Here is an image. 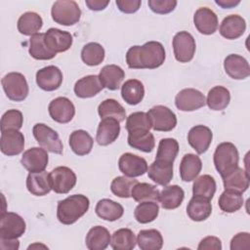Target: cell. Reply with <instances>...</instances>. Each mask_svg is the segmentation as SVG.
<instances>
[{
  "label": "cell",
  "instance_id": "obj_7",
  "mask_svg": "<svg viewBox=\"0 0 250 250\" xmlns=\"http://www.w3.org/2000/svg\"><path fill=\"white\" fill-rule=\"evenodd\" d=\"M147 115L151 122V128L154 131L169 132L177 125L176 114L167 106L155 105L148 110Z\"/></svg>",
  "mask_w": 250,
  "mask_h": 250
},
{
  "label": "cell",
  "instance_id": "obj_5",
  "mask_svg": "<svg viewBox=\"0 0 250 250\" xmlns=\"http://www.w3.org/2000/svg\"><path fill=\"white\" fill-rule=\"evenodd\" d=\"M1 84L3 90L11 101L21 102L26 99L28 95V84L23 76L20 72H10L6 74L2 80Z\"/></svg>",
  "mask_w": 250,
  "mask_h": 250
},
{
  "label": "cell",
  "instance_id": "obj_47",
  "mask_svg": "<svg viewBox=\"0 0 250 250\" xmlns=\"http://www.w3.org/2000/svg\"><path fill=\"white\" fill-rule=\"evenodd\" d=\"M178 152H179V144L175 139H172V138L161 139L158 144L155 159L173 163L177 157Z\"/></svg>",
  "mask_w": 250,
  "mask_h": 250
},
{
  "label": "cell",
  "instance_id": "obj_57",
  "mask_svg": "<svg viewBox=\"0 0 250 250\" xmlns=\"http://www.w3.org/2000/svg\"><path fill=\"white\" fill-rule=\"evenodd\" d=\"M215 2L223 9H230L237 6L240 3V0H216Z\"/></svg>",
  "mask_w": 250,
  "mask_h": 250
},
{
  "label": "cell",
  "instance_id": "obj_6",
  "mask_svg": "<svg viewBox=\"0 0 250 250\" xmlns=\"http://www.w3.org/2000/svg\"><path fill=\"white\" fill-rule=\"evenodd\" d=\"M32 133L41 147L52 153H62L63 146L59 134L55 130L43 123H37L33 126Z\"/></svg>",
  "mask_w": 250,
  "mask_h": 250
},
{
  "label": "cell",
  "instance_id": "obj_36",
  "mask_svg": "<svg viewBox=\"0 0 250 250\" xmlns=\"http://www.w3.org/2000/svg\"><path fill=\"white\" fill-rule=\"evenodd\" d=\"M42 18L34 12H26L22 14L18 21V30L20 33L27 36L36 34L42 27Z\"/></svg>",
  "mask_w": 250,
  "mask_h": 250
},
{
  "label": "cell",
  "instance_id": "obj_17",
  "mask_svg": "<svg viewBox=\"0 0 250 250\" xmlns=\"http://www.w3.org/2000/svg\"><path fill=\"white\" fill-rule=\"evenodd\" d=\"M212 139L213 134L211 129L204 125H196L192 127L188 134V144L199 154L207 151Z\"/></svg>",
  "mask_w": 250,
  "mask_h": 250
},
{
  "label": "cell",
  "instance_id": "obj_39",
  "mask_svg": "<svg viewBox=\"0 0 250 250\" xmlns=\"http://www.w3.org/2000/svg\"><path fill=\"white\" fill-rule=\"evenodd\" d=\"M136 236L130 229L115 230L110 238V246L114 250H132L136 246Z\"/></svg>",
  "mask_w": 250,
  "mask_h": 250
},
{
  "label": "cell",
  "instance_id": "obj_22",
  "mask_svg": "<svg viewBox=\"0 0 250 250\" xmlns=\"http://www.w3.org/2000/svg\"><path fill=\"white\" fill-rule=\"evenodd\" d=\"M246 29L245 20L239 15H229L226 17L220 25V34L229 40L237 39Z\"/></svg>",
  "mask_w": 250,
  "mask_h": 250
},
{
  "label": "cell",
  "instance_id": "obj_43",
  "mask_svg": "<svg viewBox=\"0 0 250 250\" xmlns=\"http://www.w3.org/2000/svg\"><path fill=\"white\" fill-rule=\"evenodd\" d=\"M45 33H36L29 40V54L35 60H51L56 54L51 52L44 41Z\"/></svg>",
  "mask_w": 250,
  "mask_h": 250
},
{
  "label": "cell",
  "instance_id": "obj_42",
  "mask_svg": "<svg viewBox=\"0 0 250 250\" xmlns=\"http://www.w3.org/2000/svg\"><path fill=\"white\" fill-rule=\"evenodd\" d=\"M219 207L226 213H233L239 210L243 205L242 193L231 189H225L218 200Z\"/></svg>",
  "mask_w": 250,
  "mask_h": 250
},
{
  "label": "cell",
  "instance_id": "obj_24",
  "mask_svg": "<svg viewBox=\"0 0 250 250\" xmlns=\"http://www.w3.org/2000/svg\"><path fill=\"white\" fill-rule=\"evenodd\" d=\"M212 213V205L210 199L200 196L193 195L187 206L188 216L195 222H201L206 220Z\"/></svg>",
  "mask_w": 250,
  "mask_h": 250
},
{
  "label": "cell",
  "instance_id": "obj_30",
  "mask_svg": "<svg viewBox=\"0 0 250 250\" xmlns=\"http://www.w3.org/2000/svg\"><path fill=\"white\" fill-rule=\"evenodd\" d=\"M202 169V162L199 156L193 153H187L180 163V176L184 182H191L196 179Z\"/></svg>",
  "mask_w": 250,
  "mask_h": 250
},
{
  "label": "cell",
  "instance_id": "obj_45",
  "mask_svg": "<svg viewBox=\"0 0 250 250\" xmlns=\"http://www.w3.org/2000/svg\"><path fill=\"white\" fill-rule=\"evenodd\" d=\"M159 213V206L154 201L141 202L135 209L134 216L137 222L141 224H148L154 221Z\"/></svg>",
  "mask_w": 250,
  "mask_h": 250
},
{
  "label": "cell",
  "instance_id": "obj_26",
  "mask_svg": "<svg viewBox=\"0 0 250 250\" xmlns=\"http://www.w3.org/2000/svg\"><path fill=\"white\" fill-rule=\"evenodd\" d=\"M26 188L35 196L46 195L52 189L50 175L45 171L29 173L26 179Z\"/></svg>",
  "mask_w": 250,
  "mask_h": 250
},
{
  "label": "cell",
  "instance_id": "obj_13",
  "mask_svg": "<svg viewBox=\"0 0 250 250\" xmlns=\"http://www.w3.org/2000/svg\"><path fill=\"white\" fill-rule=\"evenodd\" d=\"M49 157L47 150L43 147H31L25 150L21 156V163L29 173L45 171Z\"/></svg>",
  "mask_w": 250,
  "mask_h": 250
},
{
  "label": "cell",
  "instance_id": "obj_32",
  "mask_svg": "<svg viewBox=\"0 0 250 250\" xmlns=\"http://www.w3.org/2000/svg\"><path fill=\"white\" fill-rule=\"evenodd\" d=\"M93 138L85 130H75L69 136L70 148L79 156L90 153L93 148Z\"/></svg>",
  "mask_w": 250,
  "mask_h": 250
},
{
  "label": "cell",
  "instance_id": "obj_21",
  "mask_svg": "<svg viewBox=\"0 0 250 250\" xmlns=\"http://www.w3.org/2000/svg\"><path fill=\"white\" fill-rule=\"evenodd\" d=\"M120 122L114 118H103L99 123L96 141L100 146L112 144L119 136Z\"/></svg>",
  "mask_w": 250,
  "mask_h": 250
},
{
  "label": "cell",
  "instance_id": "obj_48",
  "mask_svg": "<svg viewBox=\"0 0 250 250\" xmlns=\"http://www.w3.org/2000/svg\"><path fill=\"white\" fill-rule=\"evenodd\" d=\"M138 183L137 180L133 178H128L126 176H119L112 180L110 185L111 192L121 198L131 197V192L135 185Z\"/></svg>",
  "mask_w": 250,
  "mask_h": 250
},
{
  "label": "cell",
  "instance_id": "obj_56",
  "mask_svg": "<svg viewBox=\"0 0 250 250\" xmlns=\"http://www.w3.org/2000/svg\"><path fill=\"white\" fill-rule=\"evenodd\" d=\"M88 8L92 11H102L106 8L109 1H103V0H86L85 1Z\"/></svg>",
  "mask_w": 250,
  "mask_h": 250
},
{
  "label": "cell",
  "instance_id": "obj_18",
  "mask_svg": "<svg viewBox=\"0 0 250 250\" xmlns=\"http://www.w3.org/2000/svg\"><path fill=\"white\" fill-rule=\"evenodd\" d=\"M24 147V137L19 130L1 132L0 148L2 153L8 156L20 154Z\"/></svg>",
  "mask_w": 250,
  "mask_h": 250
},
{
  "label": "cell",
  "instance_id": "obj_52",
  "mask_svg": "<svg viewBox=\"0 0 250 250\" xmlns=\"http://www.w3.org/2000/svg\"><path fill=\"white\" fill-rule=\"evenodd\" d=\"M250 248V234L248 232H239L231 238L230 249L241 250Z\"/></svg>",
  "mask_w": 250,
  "mask_h": 250
},
{
  "label": "cell",
  "instance_id": "obj_19",
  "mask_svg": "<svg viewBox=\"0 0 250 250\" xmlns=\"http://www.w3.org/2000/svg\"><path fill=\"white\" fill-rule=\"evenodd\" d=\"M224 68L232 79L242 80L250 75V66L247 60L236 54H230L225 59Z\"/></svg>",
  "mask_w": 250,
  "mask_h": 250
},
{
  "label": "cell",
  "instance_id": "obj_54",
  "mask_svg": "<svg viewBox=\"0 0 250 250\" xmlns=\"http://www.w3.org/2000/svg\"><path fill=\"white\" fill-rule=\"evenodd\" d=\"M197 249L198 250H221L222 242L216 236H206L199 242Z\"/></svg>",
  "mask_w": 250,
  "mask_h": 250
},
{
  "label": "cell",
  "instance_id": "obj_50",
  "mask_svg": "<svg viewBox=\"0 0 250 250\" xmlns=\"http://www.w3.org/2000/svg\"><path fill=\"white\" fill-rule=\"evenodd\" d=\"M126 130L128 132L134 130H150L151 129V122L147 115V113L143 111H137L131 113L126 120Z\"/></svg>",
  "mask_w": 250,
  "mask_h": 250
},
{
  "label": "cell",
  "instance_id": "obj_55",
  "mask_svg": "<svg viewBox=\"0 0 250 250\" xmlns=\"http://www.w3.org/2000/svg\"><path fill=\"white\" fill-rule=\"evenodd\" d=\"M20 247V242L18 238H0V248L3 250H18Z\"/></svg>",
  "mask_w": 250,
  "mask_h": 250
},
{
  "label": "cell",
  "instance_id": "obj_49",
  "mask_svg": "<svg viewBox=\"0 0 250 250\" xmlns=\"http://www.w3.org/2000/svg\"><path fill=\"white\" fill-rule=\"evenodd\" d=\"M23 116L18 109H9L1 117V132L8 130H20L22 126Z\"/></svg>",
  "mask_w": 250,
  "mask_h": 250
},
{
  "label": "cell",
  "instance_id": "obj_31",
  "mask_svg": "<svg viewBox=\"0 0 250 250\" xmlns=\"http://www.w3.org/2000/svg\"><path fill=\"white\" fill-rule=\"evenodd\" d=\"M110 238L107 229L102 226L93 227L86 235V247L89 250H104L108 246Z\"/></svg>",
  "mask_w": 250,
  "mask_h": 250
},
{
  "label": "cell",
  "instance_id": "obj_29",
  "mask_svg": "<svg viewBox=\"0 0 250 250\" xmlns=\"http://www.w3.org/2000/svg\"><path fill=\"white\" fill-rule=\"evenodd\" d=\"M128 145L144 152H151L155 146L153 135L149 130L140 129L128 132Z\"/></svg>",
  "mask_w": 250,
  "mask_h": 250
},
{
  "label": "cell",
  "instance_id": "obj_8",
  "mask_svg": "<svg viewBox=\"0 0 250 250\" xmlns=\"http://www.w3.org/2000/svg\"><path fill=\"white\" fill-rule=\"evenodd\" d=\"M25 222L18 214L2 212L0 216V238L15 239L25 232Z\"/></svg>",
  "mask_w": 250,
  "mask_h": 250
},
{
  "label": "cell",
  "instance_id": "obj_38",
  "mask_svg": "<svg viewBox=\"0 0 250 250\" xmlns=\"http://www.w3.org/2000/svg\"><path fill=\"white\" fill-rule=\"evenodd\" d=\"M230 102L229 91L223 86L213 87L207 95L206 104L212 110H223Z\"/></svg>",
  "mask_w": 250,
  "mask_h": 250
},
{
  "label": "cell",
  "instance_id": "obj_25",
  "mask_svg": "<svg viewBox=\"0 0 250 250\" xmlns=\"http://www.w3.org/2000/svg\"><path fill=\"white\" fill-rule=\"evenodd\" d=\"M104 89V86L99 78V75L91 74L82 77L76 81L74 85V93L78 98H92L99 94Z\"/></svg>",
  "mask_w": 250,
  "mask_h": 250
},
{
  "label": "cell",
  "instance_id": "obj_10",
  "mask_svg": "<svg viewBox=\"0 0 250 250\" xmlns=\"http://www.w3.org/2000/svg\"><path fill=\"white\" fill-rule=\"evenodd\" d=\"M49 175L52 189L56 193H67L76 185L75 173L66 166H59L53 169Z\"/></svg>",
  "mask_w": 250,
  "mask_h": 250
},
{
  "label": "cell",
  "instance_id": "obj_23",
  "mask_svg": "<svg viewBox=\"0 0 250 250\" xmlns=\"http://www.w3.org/2000/svg\"><path fill=\"white\" fill-rule=\"evenodd\" d=\"M150 180L160 186H167L173 178V163L155 159L147 168Z\"/></svg>",
  "mask_w": 250,
  "mask_h": 250
},
{
  "label": "cell",
  "instance_id": "obj_40",
  "mask_svg": "<svg viewBox=\"0 0 250 250\" xmlns=\"http://www.w3.org/2000/svg\"><path fill=\"white\" fill-rule=\"evenodd\" d=\"M98 112L101 118H114L119 122L125 120V108L114 99H106L98 106Z\"/></svg>",
  "mask_w": 250,
  "mask_h": 250
},
{
  "label": "cell",
  "instance_id": "obj_2",
  "mask_svg": "<svg viewBox=\"0 0 250 250\" xmlns=\"http://www.w3.org/2000/svg\"><path fill=\"white\" fill-rule=\"evenodd\" d=\"M89 198L83 194H73L59 201L57 218L63 225H72L89 209Z\"/></svg>",
  "mask_w": 250,
  "mask_h": 250
},
{
  "label": "cell",
  "instance_id": "obj_44",
  "mask_svg": "<svg viewBox=\"0 0 250 250\" xmlns=\"http://www.w3.org/2000/svg\"><path fill=\"white\" fill-rule=\"evenodd\" d=\"M81 59L87 65H99L104 59V49L97 42H90L82 48Z\"/></svg>",
  "mask_w": 250,
  "mask_h": 250
},
{
  "label": "cell",
  "instance_id": "obj_46",
  "mask_svg": "<svg viewBox=\"0 0 250 250\" xmlns=\"http://www.w3.org/2000/svg\"><path fill=\"white\" fill-rule=\"evenodd\" d=\"M216 182L210 175H202L198 177L192 185L193 195H200L208 199H212L216 192Z\"/></svg>",
  "mask_w": 250,
  "mask_h": 250
},
{
  "label": "cell",
  "instance_id": "obj_14",
  "mask_svg": "<svg viewBox=\"0 0 250 250\" xmlns=\"http://www.w3.org/2000/svg\"><path fill=\"white\" fill-rule=\"evenodd\" d=\"M118 167L126 177L136 178L147 172V163L145 158L131 152L123 153L118 160Z\"/></svg>",
  "mask_w": 250,
  "mask_h": 250
},
{
  "label": "cell",
  "instance_id": "obj_16",
  "mask_svg": "<svg viewBox=\"0 0 250 250\" xmlns=\"http://www.w3.org/2000/svg\"><path fill=\"white\" fill-rule=\"evenodd\" d=\"M62 82V73L58 66L48 65L36 72V83L44 91H55L60 88Z\"/></svg>",
  "mask_w": 250,
  "mask_h": 250
},
{
  "label": "cell",
  "instance_id": "obj_28",
  "mask_svg": "<svg viewBox=\"0 0 250 250\" xmlns=\"http://www.w3.org/2000/svg\"><path fill=\"white\" fill-rule=\"evenodd\" d=\"M222 179L225 189H231L242 193L249 188L248 172L238 166L231 172L223 176Z\"/></svg>",
  "mask_w": 250,
  "mask_h": 250
},
{
  "label": "cell",
  "instance_id": "obj_4",
  "mask_svg": "<svg viewBox=\"0 0 250 250\" xmlns=\"http://www.w3.org/2000/svg\"><path fill=\"white\" fill-rule=\"evenodd\" d=\"M51 15L55 22L69 26L79 21L81 10L73 0H59L53 4Z\"/></svg>",
  "mask_w": 250,
  "mask_h": 250
},
{
  "label": "cell",
  "instance_id": "obj_27",
  "mask_svg": "<svg viewBox=\"0 0 250 250\" xmlns=\"http://www.w3.org/2000/svg\"><path fill=\"white\" fill-rule=\"evenodd\" d=\"M125 77L124 70L116 64L104 65L99 74V78L104 86L110 91L117 90Z\"/></svg>",
  "mask_w": 250,
  "mask_h": 250
},
{
  "label": "cell",
  "instance_id": "obj_58",
  "mask_svg": "<svg viewBox=\"0 0 250 250\" xmlns=\"http://www.w3.org/2000/svg\"><path fill=\"white\" fill-rule=\"evenodd\" d=\"M35 247H44V248H48L47 246H45V245H41V244H33V245H30V246H28V249H31V248H35Z\"/></svg>",
  "mask_w": 250,
  "mask_h": 250
},
{
  "label": "cell",
  "instance_id": "obj_20",
  "mask_svg": "<svg viewBox=\"0 0 250 250\" xmlns=\"http://www.w3.org/2000/svg\"><path fill=\"white\" fill-rule=\"evenodd\" d=\"M193 22L196 29L205 35L215 33L218 28V17L209 8L202 7L196 10L193 16Z\"/></svg>",
  "mask_w": 250,
  "mask_h": 250
},
{
  "label": "cell",
  "instance_id": "obj_35",
  "mask_svg": "<svg viewBox=\"0 0 250 250\" xmlns=\"http://www.w3.org/2000/svg\"><path fill=\"white\" fill-rule=\"evenodd\" d=\"M122 99L131 105L140 104L145 96V87L138 79H129L121 86Z\"/></svg>",
  "mask_w": 250,
  "mask_h": 250
},
{
  "label": "cell",
  "instance_id": "obj_34",
  "mask_svg": "<svg viewBox=\"0 0 250 250\" xmlns=\"http://www.w3.org/2000/svg\"><path fill=\"white\" fill-rule=\"evenodd\" d=\"M97 215L103 220L114 222L123 216L124 209L121 204L108 198L101 199L95 208Z\"/></svg>",
  "mask_w": 250,
  "mask_h": 250
},
{
  "label": "cell",
  "instance_id": "obj_9",
  "mask_svg": "<svg viewBox=\"0 0 250 250\" xmlns=\"http://www.w3.org/2000/svg\"><path fill=\"white\" fill-rule=\"evenodd\" d=\"M195 40L188 31H180L173 38V50L175 58L180 62H190L195 54Z\"/></svg>",
  "mask_w": 250,
  "mask_h": 250
},
{
  "label": "cell",
  "instance_id": "obj_11",
  "mask_svg": "<svg viewBox=\"0 0 250 250\" xmlns=\"http://www.w3.org/2000/svg\"><path fill=\"white\" fill-rule=\"evenodd\" d=\"M175 104L182 111H193L204 106L206 100L200 91L193 88H187L177 94Z\"/></svg>",
  "mask_w": 250,
  "mask_h": 250
},
{
  "label": "cell",
  "instance_id": "obj_41",
  "mask_svg": "<svg viewBox=\"0 0 250 250\" xmlns=\"http://www.w3.org/2000/svg\"><path fill=\"white\" fill-rule=\"evenodd\" d=\"M160 192L158 188L147 183H137L132 189L131 197L139 203L145 201H159Z\"/></svg>",
  "mask_w": 250,
  "mask_h": 250
},
{
  "label": "cell",
  "instance_id": "obj_33",
  "mask_svg": "<svg viewBox=\"0 0 250 250\" xmlns=\"http://www.w3.org/2000/svg\"><path fill=\"white\" fill-rule=\"evenodd\" d=\"M185 197L184 189L177 186H165L159 195V202L164 209L172 210L178 208Z\"/></svg>",
  "mask_w": 250,
  "mask_h": 250
},
{
  "label": "cell",
  "instance_id": "obj_51",
  "mask_svg": "<svg viewBox=\"0 0 250 250\" xmlns=\"http://www.w3.org/2000/svg\"><path fill=\"white\" fill-rule=\"evenodd\" d=\"M150 10L159 15L169 14L177 6V1L175 0H148L147 2Z\"/></svg>",
  "mask_w": 250,
  "mask_h": 250
},
{
  "label": "cell",
  "instance_id": "obj_1",
  "mask_svg": "<svg viewBox=\"0 0 250 250\" xmlns=\"http://www.w3.org/2000/svg\"><path fill=\"white\" fill-rule=\"evenodd\" d=\"M165 61L163 45L157 41H148L143 46H133L126 53L128 67L135 69H154Z\"/></svg>",
  "mask_w": 250,
  "mask_h": 250
},
{
  "label": "cell",
  "instance_id": "obj_53",
  "mask_svg": "<svg viewBox=\"0 0 250 250\" xmlns=\"http://www.w3.org/2000/svg\"><path fill=\"white\" fill-rule=\"evenodd\" d=\"M115 4L122 13L133 14L140 9L142 5V1L141 0H116Z\"/></svg>",
  "mask_w": 250,
  "mask_h": 250
},
{
  "label": "cell",
  "instance_id": "obj_3",
  "mask_svg": "<svg viewBox=\"0 0 250 250\" xmlns=\"http://www.w3.org/2000/svg\"><path fill=\"white\" fill-rule=\"evenodd\" d=\"M213 160L216 170L223 177L238 166V150L232 143H221L214 152Z\"/></svg>",
  "mask_w": 250,
  "mask_h": 250
},
{
  "label": "cell",
  "instance_id": "obj_37",
  "mask_svg": "<svg viewBox=\"0 0 250 250\" xmlns=\"http://www.w3.org/2000/svg\"><path fill=\"white\" fill-rule=\"evenodd\" d=\"M137 243L142 250H159L163 246V237L157 229H142L138 233Z\"/></svg>",
  "mask_w": 250,
  "mask_h": 250
},
{
  "label": "cell",
  "instance_id": "obj_12",
  "mask_svg": "<svg viewBox=\"0 0 250 250\" xmlns=\"http://www.w3.org/2000/svg\"><path fill=\"white\" fill-rule=\"evenodd\" d=\"M51 118L58 123H68L75 114V106L72 102L65 97H59L53 100L48 106Z\"/></svg>",
  "mask_w": 250,
  "mask_h": 250
},
{
  "label": "cell",
  "instance_id": "obj_15",
  "mask_svg": "<svg viewBox=\"0 0 250 250\" xmlns=\"http://www.w3.org/2000/svg\"><path fill=\"white\" fill-rule=\"evenodd\" d=\"M44 41L48 49L57 55L67 51L71 47L73 39L69 32L52 27L45 32Z\"/></svg>",
  "mask_w": 250,
  "mask_h": 250
}]
</instances>
